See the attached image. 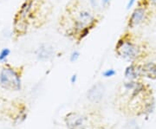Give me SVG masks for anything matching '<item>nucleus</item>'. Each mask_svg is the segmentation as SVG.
Instances as JSON below:
<instances>
[{
    "instance_id": "obj_1",
    "label": "nucleus",
    "mask_w": 156,
    "mask_h": 129,
    "mask_svg": "<svg viewBox=\"0 0 156 129\" xmlns=\"http://www.w3.org/2000/svg\"><path fill=\"white\" fill-rule=\"evenodd\" d=\"M0 84L8 90L21 89V79L16 70L11 68H4L0 73Z\"/></svg>"
},
{
    "instance_id": "obj_2",
    "label": "nucleus",
    "mask_w": 156,
    "mask_h": 129,
    "mask_svg": "<svg viewBox=\"0 0 156 129\" xmlns=\"http://www.w3.org/2000/svg\"><path fill=\"white\" fill-rule=\"evenodd\" d=\"M115 49L119 56L128 61L134 60L140 54L139 47L133 42L127 39L119 40Z\"/></svg>"
},
{
    "instance_id": "obj_3",
    "label": "nucleus",
    "mask_w": 156,
    "mask_h": 129,
    "mask_svg": "<svg viewBox=\"0 0 156 129\" xmlns=\"http://www.w3.org/2000/svg\"><path fill=\"white\" fill-rule=\"evenodd\" d=\"M95 18L94 17L88 12V11H83L80 14V16L77 18L75 23V29L77 31L78 34L80 31L86 28L92 29L95 25Z\"/></svg>"
},
{
    "instance_id": "obj_4",
    "label": "nucleus",
    "mask_w": 156,
    "mask_h": 129,
    "mask_svg": "<svg viewBox=\"0 0 156 129\" xmlns=\"http://www.w3.org/2000/svg\"><path fill=\"white\" fill-rule=\"evenodd\" d=\"M147 17V11L145 6H139L132 12L131 17H129L128 23V28L134 29L136 26L140 25V23L145 21Z\"/></svg>"
},
{
    "instance_id": "obj_5",
    "label": "nucleus",
    "mask_w": 156,
    "mask_h": 129,
    "mask_svg": "<svg viewBox=\"0 0 156 129\" xmlns=\"http://www.w3.org/2000/svg\"><path fill=\"white\" fill-rule=\"evenodd\" d=\"M66 124L69 129H84L85 120L77 113H71L66 117Z\"/></svg>"
},
{
    "instance_id": "obj_6",
    "label": "nucleus",
    "mask_w": 156,
    "mask_h": 129,
    "mask_svg": "<svg viewBox=\"0 0 156 129\" xmlns=\"http://www.w3.org/2000/svg\"><path fill=\"white\" fill-rule=\"evenodd\" d=\"M105 93L104 86L101 83L94 85L88 92V98L93 102H99L103 98Z\"/></svg>"
},
{
    "instance_id": "obj_7",
    "label": "nucleus",
    "mask_w": 156,
    "mask_h": 129,
    "mask_svg": "<svg viewBox=\"0 0 156 129\" xmlns=\"http://www.w3.org/2000/svg\"><path fill=\"white\" fill-rule=\"evenodd\" d=\"M140 75H144L147 78H155L156 77V63L147 62L143 66L140 67Z\"/></svg>"
},
{
    "instance_id": "obj_8",
    "label": "nucleus",
    "mask_w": 156,
    "mask_h": 129,
    "mask_svg": "<svg viewBox=\"0 0 156 129\" xmlns=\"http://www.w3.org/2000/svg\"><path fill=\"white\" fill-rule=\"evenodd\" d=\"M37 55L38 56L39 59H42V60L50 59L54 55V51H53V49L50 46L43 45L37 50Z\"/></svg>"
},
{
    "instance_id": "obj_9",
    "label": "nucleus",
    "mask_w": 156,
    "mask_h": 129,
    "mask_svg": "<svg viewBox=\"0 0 156 129\" xmlns=\"http://www.w3.org/2000/svg\"><path fill=\"white\" fill-rule=\"evenodd\" d=\"M140 75V67H135L134 64H130L126 68L125 70V77L130 81H134Z\"/></svg>"
},
{
    "instance_id": "obj_10",
    "label": "nucleus",
    "mask_w": 156,
    "mask_h": 129,
    "mask_svg": "<svg viewBox=\"0 0 156 129\" xmlns=\"http://www.w3.org/2000/svg\"><path fill=\"white\" fill-rule=\"evenodd\" d=\"M111 0H90L91 5L96 10H103L109 5Z\"/></svg>"
},
{
    "instance_id": "obj_11",
    "label": "nucleus",
    "mask_w": 156,
    "mask_h": 129,
    "mask_svg": "<svg viewBox=\"0 0 156 129\" xmlns=\"http://www.w3.org/2000/svg\"><path fill=\"white\" fill-rule=\"evenodd\" d=\"M10 55V50L9 49H4L0 52V62L5 61V59Z\"/></svg>"
},
{
    "instance_id": "obj_12",
    "label": "nucleus",
    "mask_w": 156,
    "mask_h": 129,
    "mask_svg": "<svg viewBox=\"0 0 156 129\" xmlns=\"http://www.w3.org/2000/svg\"><path fill=\"white\" fill-rule=\"evenodd\" d=\"M115 71L113 69V68H110V69H107L106 71L103 73V76L104 77H112L115 75Z\"/></svg>"
},
{
    "instance_id": "obj_13",
    "label": "nucleus",
    "mask_w": 156,
    "mask_h": 129,
    "mask_svg": "<svg viewBox=\"0 0 156 129\" xmlns=\"http://www.w3.org/2000/svg\"><path fill=\"white\" fill-rule=\"evenodd\" d=\"M79 56H80L79 52H77V51H74L72 54H71V56H70V61H71V62H76L78 58H79Z\"/></svg>"
},
{
    "instance_id": "obj_14",
    "label": "nucleus",
    "mask_w": 156,
    "mask_h": 129,
    "mask_svg": "<svg viewBox=\"0 0 156 129\" xmlns=\"http://www.w3.org/2000/svg\"><path fill=\"white\" fill-rule=\"evenodd\" d=\"M135 2H136V0H129V1H128V6H127L128 10H129L131 7H133V5H134V4H135Z\"/></svg>"
},
{
    "instance_id": "obj_15",
    "label": "nucleus",
    "mask_w": 156,
    "mask_h": 129,
    "mask_svg": "<svg viewBox=\"0 0 156 129\" xmlns=\"http://www.w3.org/2000/svg\"><path fill=\"white\" fill-rule=\"evenodd\" d=\"M76 79H77L76 75H73L72 76H71V78H70V82H71V83H76Z\"/></svg>"
},
{
    "instance_id": "obj_16",
    "label": "nucleus",
    "mask_w": 156,
    "mask_h": 129,
    "mask_svg": "<svg viewBox=\"0 0 156 129\" xmlns=\"http://www.w3.org/2000/svg\"><path fill=\"white\" fill-rule=\"evenodd\" d=\"M151 3L153 4V5H156V0H149Z\"/></svg>"
}]
</instances>
